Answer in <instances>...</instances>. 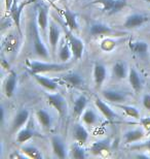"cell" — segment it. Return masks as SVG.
Listing matches in <instances>:
<instances>
[{"instance_id":"36","label":"cell","mask_w":150,"mask_h":159,"mask_svg":"<svg viewBox=\"0 0 150 159\" xmlns=\"http://www.w3.org/2000/svg\"><path fill=\"white\" fill-rule=\"evenodd\" d=\"M142 104L147 111H150V93H146L142 97Z\"/></svg>"},{"instance_id":"39","label":"cell","mask_w":150,"mask_h":159,"mask_svg":"<svg viewBox=\"0 0 150 159\" xmlns=\"http://www.w3.org/2000/svg\"><path fill=\"white\" fill-rule=\"evenodd\" d=\"M15 0H4V6H5V11L9 12V11H11V6L12 4H14Z\"/></svg>"},{"instance_id":"28","label":"cell","mask_w":150,"mask_h":159,"mask_svg":"<svg viewBox=\"0 0 150 159\" xmlns=\"http://www.w3.org/2000/svg\"><path fill=\"white\" fill-rule=\"evenodd\" d=\"M62 12H63V17H64V20H65L66 26L68 27V29L71 31L78 30L77 15H76L74 11H70L69 8H64Z\"/></svg>"},{"instance_id":"14","label":"cell","mask_w":150,"mask_h":159,"mask_svg":"<svg viewBox=\"0 0 150 159\" xmlns=\"http://www.w3.org/2000/svg\"><path fill=\"white\" fill-rule=\"evenodd\" d=\"M95 106L97 107V110L101 113V115L104 117L105 119L109 122H114L118 119V116L117 114L114 112V111L111 109V107L108 106V104L105 102L104 100H102L101 98H96L95 99Z\"/></svg>"},{"instance_id":"13","label":"cell","mask_w":150,"mask_h":159,"mask_svg":"<svg viewBox=\"0 0 150 159\" xmlns=\"http://www.w3.org/2000/svg\"><path fill=\"white\" fill-rule=\"evenodd\" d=\"M72 136L73 139L80 145L87 144L90 139V132L84 123H76L73 125L72 128Z\"/></svg>"},{"instance_id":"25","label":"cell","mask_w":150,"mask_h":159,"mask_svg":"<svg viewBox=\"0 0 150 159\" xmlns=\"http://www.w3.org/2000/svg\"><path fill=\"white\" fill-rule=\"evenodd\" d=\"M36 135H38L36 130L33 129L30 126H25V127H22V128L17 132V135H15V142L21 145H23V144H26L28 142H30L31 139L35 138Z\"/></svg>"},{"instance_id":"10","label":"cell","mask_w":150,"mask_h":159,"mask_svg":"<svg viewBox=\"0 0 150 159\" xmlns=\"http://www.w3.org/2000/svg\"><path fill=\"white\" fill-rule=\"evenodd\" d=\"M50 144H52L53 153L58 158H66L68 156V148L65 144V141L61 138L60 135L55 134L50 139Z\"/></svg>"},{"instance_id":"31","label":"cell","mask_w":150,"mask_h":159,"mask_svg":"<svg viewBox=\"0 0 150 159\" xmlns=\"http://www.w3.org/2000/svg\"><path fill=\"white\" fill-rule=\"evenodd\" d=\"M70 152V156L72 158H76V159H84L88 157L87 151L85 149L82 147V145L78 144V143H74L71 147V150Z\"/></svg>"},{"instance_id":"2","label":"cell","mask_w":150,"mask_h":159,"mask_svg":"<svg viewBox=\"0 0 150 159\" xmlns=\"http://www.w3.org/2000/svg\"><path fill=\"white\" fill-rule=\"evenodd\" d=\"M32 32H33V50H34L35 55L43 60H49L50 57V53L45 43L46 40L41 35L36 23L33 24Z\"/></svg>"},{"instance_id":"21","label":"cell","mask_w":150,"mask_h":159,"mask_svg":"<svg viewBox=\"0 0 150 159\" xmlns=\"http://www.w3.org/2000/svg\"><path fill=\"white\" fill-rule=\"evenodd\" d=\"M127 80L131 85V87L135 92H140L142 91L143 86H144V81H143L142 75H140V72L137 70L135 67H130L129 70V75H127Z\"/></svg>"},{"instance_id":"37","label":"cell","mask_w":150,"mask_h":159,"mask_svg":"<svg viewBox=\"0 0 150 159\" xmlns=\"http://www.w3.org/2000/svg\"><path fill=\"white\" fill-rule=\"evenodd\" d=\"M141 125L144 127L146 130H150V117H145V118H140Z\"/></svg>"},{"instance_id":"29","label":"cell","mask_w":150,"mask_h":159,"mask_svg":"<svg viewBox=\"0 0 150 159\" xmlns=\"http://www.w3.org/2000/svg\"><path fill=\"white\" fill-rule=\"evenodd\" d=\"M130 67H127L126 63L123 61H117L112 66V75L116 80L127 79Z\"/></svg>"},{"instance_id":"26","label":"cell","mask_w":150,"mask_h":159,"mask_svg":"<svg viewBox=\"0 0 150 159\" xmlns=\"http://www.w3.org/2000/svg\"><path fill=\"white\" fill-rule=\"evenodd\" d=\"M112 144L109 139H99L97 142H94L91 146V153L94 155H101L103 153L110 152Z\"/></svg>"},{"instance_id":"34","label":"cell","mask_w":150,"mask_h":159,"mask_svg":"<svg viewBox=\"0 0 150 159\" xmlns=\"http://www.w3.org/2000/svg\"><path fill=\"white\" fill-rule=\"evenodd\" d=\"M126 4H127V0H115L113 9L111 11L110 15L117 14V12H119L120 11H122V9L126 6Z\"/></svg>"},{"instance_id":"30","label":"cell","mask_w":150,"mask_h":159,"mask_svg":"<svg viewBox=\"0 0 150 159\" xmlns=\"http://www.w3.org/2000/svg\"><path fill=\"white\" fill-rule=\"evenodd\" d=\"M21 152L26 155V157L34 158V159H41L43 157L42 152L40 151V149L35 145L32 144H23L21 148Z\"/></svg>"},{"instance_id":"33","label":"cell","mask_w":150,"mask_h":159,"mask_svg":"<svg viewBox=\"0 0 150 159\" xmlns=\"http://www.w3.org/2000/svg\"><path fill=\"white\" fill-rule=\"evenodd\" d=\"M92 3H94V4H100L104 11H107L110 14L111 11L113 9L115 0H95Z\"/></svg>"},{"instance_id":"3","label":"cell","mask_w":150,"mask_h":159,"mask_svg":"<svg viewBox=\"0 0 150 159\" xmlns=\"http://www.w3.org/2000/svg\"><path fill=\"white\" fill-rule=\"evenodd\" d=\"M61 37H62V30H61V27L54 19H49L46 41H47V43H49L50 52H52V55L54 57L57 56V51H58L59 43L61 39H62Z\"/></svg>"},{"instance_id":"38","label":"cell","mask_w":150,"mask_h":159,"mask_svg":"<svg viewBox=\"0 0 150 159\" xmlns=\"http://www.w3.org/2000/svg\"><path fill=\"white\" fill-rule=\"evenodd\" d=\"M5 119H6V109H5L4 104H2L1 106V123H2V126H4Z\"/></svg>"},{"instance_id":"5","label":"cell","mask_w":150,"mask_h":159,"mask_svg":"<svg viewBox=\"0 0 150 159\" xmlns=\"http://www.w3.org/2000/svg\"><path fill=\"white\" fill-rule=\"evenodd\" d=\"M35 23H36L41 35L46 40L47 30H49V8H47L46 5L42 4V3H39L36 7V21H35Z\"/></svg>"},{"instance_id":"12","label":"cell","mask_w":150,"mask_h":159,"mask_svg":"<svg viewBox=\"0 0 150 159\" xmlns=\"http://www.w3.org/2000/svg\"><path fill=\"white\" fill-rule=\"evenodd\" d=\"M146 130L144 127H136V128L127 129L123 132L122 139L124 144H133V143H137L144 138L146 135Z\"/></svg>"},{"instance_id":"41","label":"cell","mask_w":150,"mask_h":159,"mask_svg":"<svg viewBox=\"0 0 150 159\" xmlns=\"http://www.w3.org/2000/svg\"><path fill=\"white\" fill-rule=\"evenodd\" d=\"M137 157L138 158H149V155L148 154H138Z\"/></svg>"},{"instance_id":"4","label":"cell","mask_w":150,"mask_h":159,"mask_svg":"<svg viewBox=\"0 0 150 159\" xmlns=\"http://www.w3.org/2000/svg\"><path fill=\"white\" fill-rule=\"evenodd\" d=\"M45 97L49 106L55 109V111L58 113V115L61 118H63V117L67 115V113H68V103H67L66 98L62 94L56 91L49 93V91L47 93H45Z\"/></svg>"},{"instance_id":"6","label":"cell","mask_w":150,"mask_h":159,"mask_svg":"<svg viewBox=\"0 0 150 159\" xmlns=\"http://www.w3.org/2000/svg\"><path fill=\"white\" fill-rule=\"evenodd\" d=\"M66 39L70 44V48H71L73 58L75 60H80L82 58V56H84V40L80 39L76 35H74V34H73V31L69 30V29L67 30Z\"/></svg>"},{"instance_id":"40","label":"cell","mask_w":150,"mask_h":159,"mask_svg":"<svg viewBox=\"0 0 150 159\" xmlns=\"http://www.w3.org/2000/svg\"><path fill=\"white\" fill-rule=\"evenodd\" d=\"M3 153H4V144L1 142V148H0V157H3Z\"/></svg>"},{"instance_id":"23","label":"cell","mask_w":150,"mask_h":159,"mask_svg":"<svg viewBox=\"0 0 150 159\" xmlns=\"http://www.w3.org/2000/svg\"><path fill=\"white\" fill-rule=\"evenodd\" d=\"M57 56H58L61 62H68L73 57L71 48H70V44L66 37L61 39L58 47V51H57Z\"/></svg>"},{"instance_id":"35","label":"cell","mask_w":150,"mask_h":159,"mask_svg":"<svg viewBox=\"0 0 150 159\" xmlns=\"http://www.w3.org/2000/svg\"><path fill=\"white\" fill-rule=\"evenodd\" d=\"M115 43H116L115 41L107 39H105V40L102 41L101 47H102V49L105 50V51H110V50H112L114 47H115Z\"/></svg>"},{"instance_id":"22","label":"cell","mask_w":150,"mask_h":159,"mask_svg":"<svg viewBox=\"0 0 150 159\" xmlns=\"http://www.w3.org/2000/svg\"><path fill=\"white\" fill-rule=\"evenodd\" d=\"M62 80L64 83L70 86L72 88L80 89L84 86V77L79 74V72H67L62 77Z\"/></svg>"},{"instance_id":"7","label":"cell","mask_w":150,"mask_h":159,"mask_svg":"<svg viewBox=\"0 0 150 159\" xmlns=\"http://www.w3.org/2000/svg\"><path fill=\"white\" fill-rule=\"evenodd\" d=\"M35 117L38 121L39 125L42 127L43 129L49 130L54 127L55 124V116L52 113L49 107H40L35 113Z\"/></svg>"},{"instance_id":"18","label":"cell","mask_w":150,"mask_h":159,"mask_svg":"<svg viewBox=\"0 0 150 159\" xmlns=\"http://www.w3.org/2000/svg\"><path fill=\"white\" fill-rule=\"evenodd\" d=\"M30 74L34 78L35 81L37 82V84L40 85L45 90L49 92H54L59 89V83L56 80L44 77V75H42V74H35V72H30Z\"/></svg>"},{"instance_id":"16","label":"cell","mask_w":150,"mask_h":159,"mask_svg":"<svg viewBox=\"0 0 150 159\" xmlns=\"http://www.w3.org/2000/svg\"><path fill=\"white\" fill-rule=\"evenodd\" d=\"M148 20H149V18L146 15L135 12V14L127 16L126 18L123 26L126 27V29H135V28H139L143 26Z\"/></svg>"},{"instance_id":"32","label":"cell","mask_w":150,"mask_h":159,"mask_svg":"<svg viewBox=\"0 0 150 159\" xmlns=\"http://www.w3.org/2000/svg\"><path fill=\"white\" fill-rule=\"evenodd\" d=\"M117 107L123 111L124 113L126 114V116L131 117V118L134 119H140L141 118V115H140V111L137 109L136 107L133 106H129V104H124V103H120V104H116Z\"/></svg>"},{"instance_id":"11","label":"cell","mask_w":150,"mask_h":159,"mask_svg":"<svg viewBox=\"0 0 150 159\" xmlns=\"http://www.w3.org/2000/svg\"><path fill=\"white\" fill-rule=\"evenodd\" d=\"M30 119V112L26 107L21 109L19 112L15 114V117L11 121V129L12 132H18L22 127H24L27 124V122Z\"/></svg>"},{"instance_id":"1","label":"cell","mask_w":150,"mask_h":159,"mask_svg":"<svg viewBox=\"0 0 150 159\" xmlns=\"http://www.w3.org/2000/svg\"><path fill=\"white\" fill-rule=\"evenodd\" d=\"M30 72L35 74H44V72H60L70 68L71 63H53L49 61H39V60H28L27 62Z\"/></svg>"},{"instance_id":"19","label":"cell","mask_w":150,"mask_h":159,"mask_svg":"<svg viewBox=\"0 0 150 159\" xmlns=\"http://www.w3.org/2000/svg\"><path fill=\"white\" fill-rule=\"evenodd\" d=\"M18 87V75L15 71H11L6 78L3 85V93L7 98H11L15 95Z\"/></svg>"},{"instance_id":"20","label":"cell","mask_w":150,"mask_h":159,"mask_svg":"<svg viewBox=\"0 0 150 159\" xmlns=\"http://www.w3.org/2000/svg\"><path fill=\"white\" fill-rule=\"evenodd\" d=\"M114 32V30L109 25H106L101 22H95L92 23L88 27V33L92 36H104V35H111Z\"/></svg>"},{"instance_id":"44","label":"cell","mask_w":150,"mask_h":159,"mask_svg":"<svg viewBox=\"0 0 150 159\" xmlns=\"http://www.w3.org/2000/svg\"><path fill=\"white\" fill-rule=\"evenodd\" d=\"M61 1H65V0H61Z\"/></svg>"},{"instance_id":"17","label":"cell","mask_w":150,"mask_h":159,"mask_svg":"<svg viewBox=\"0 0 150 159\" xmlns=\"http://www.w3.org/2000/svg\"><path fill=\"white\" fill-rule=\"evenodd\" d=\"M107 67L106 65L101 62H96L92 69V77H94V82L97 88H101L107 79Z\"/></svg>"},{"instance_id":"42","label":"cell","mask_w":150,"mask_h":159,"mask_svg":"<svg viewBox=\"0 0 150 159\" xmlns=\"http://www.w3.org/2000/svg\"><path fill=\"white\" fill-rule=\"evenodd\" d=\"M145 147H146V148H147V149H148V150L150 151V139H148V142H147V144H146V145H145Z\"/></svg>"},{"instance_id":"15","label":"cell","mask_w":150,"mask_h":159,"mask_svg":"<svg viewBox=\"0 0 150 159\" xmlns=\"http://www.w3.org/2000/svg\"><path fill=\"white\" fill-rule=\"evenodd\" d=\"M104 99L109 101L111 103L114 104H120L124 103L127 99V95L124 92L120 90H116V89H107L102 92Z\"/></svg>"},{"instance_id":"8","label":"cell","mask_w":150,"mask_h":159,"mask_svg":"<svg viewBox=\"0 0 150 159\" xmlns=\"http://www.w3.org/2000/svg\"><path fill=\"white\" fill-rule=\"evenodd\" d=\"M33 1H36V0H24L21 3H18V0H15L14 4H12L11 11L8 12L9 17L17 26L19 32H21V15L23 12V9L25 8V6H27L29 3Z\"/></svg>"},{"instance_id":"24","label":"cell","mask_w":150,"mask_h":159,"mask_svg":"<svg viewBox=\"0 0 150 159\" xmlns=\"http://www.w3.org/2000/svg\"><path fill=\"white\" fill-rule=\"evenodd\" d=\"M88 107V98L84 94H79L74 98L72 107L73 115L77 118H80L85 109Z\"/></svg>"},{"instance_id":"27","label":"cell","mask_w":150,"mask_h":159,"mask_svg":"<svg viewBox=\"0 0 150 159\" xmlns=\"http://www.w3.org/2000/svg\"><path fill=\"white\" fill-rule=\"evenodd\" d=\"M129 47L134 55H136L138 57L146 56L148 53V50H149L148 43L144 40H140V39L132 40L129 43Z\"/></svg>"},{"instance_id":"9","label":"cell","mask_w":150,"mask_h":159,"mask_svg":"<svg viewBox=\"0 0 150 159\" xmlns=\"http://www.w3.org/2000/svg\"><path fill=\"white\" fill-rule=\"evenodd\" d=\"M80 120L85 126L96 127L101 124L102 115H99V111L97 112V111L94 110L92 107H88L84 112V114L81 115Z\"/></svg>"},{"instance_id":"43","label":"cell","mask_w":150,"mask_h":159,"mask_svg":"<svg viewBox=\"0 0 150 159\" xmlns=\"http://www.w3.org/2000/svg\"><path fill=\"white\" fill-rule=\"evenodd\" d=\"M145 2H147V3H150V0H144Z\"/></svg>"}]
</instances>
